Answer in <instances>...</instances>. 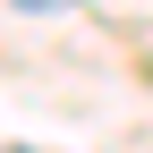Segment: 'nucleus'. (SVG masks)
Listing matches in <instances>:
<instances>
[{"mask_svg":"<svg viewBox=\"0 0 153 153\" xmlns=\"http://www.w3.org/2000/svg\"><path fill=\"white\" fill-rule=\"evenodd\" d=\"M17 9H76V0H17Z\"/></svg>","mask_w":153,"mask_h":153,"instance_id":"f257e3e1","label":"nucleus"},{"mask_svg":"<svg viewBox=\"0 0 153 153\" xmlns=\"http://www.w3.org/2000/svg\"><path fill=\"white\" fill-rule=\"evenodd\" d=\"M9 153H34V145H9Z\"/></svg>","mask_w":153,"mask_h":153,"instance_id":"f03ea898","label":"nucleus"}]
</instances>
